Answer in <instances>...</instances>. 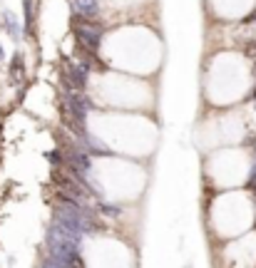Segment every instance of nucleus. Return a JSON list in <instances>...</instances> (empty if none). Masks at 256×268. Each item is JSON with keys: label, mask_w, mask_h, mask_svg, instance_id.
<instances>
[{"label": "nucleus", "mask_w": 256, "mask_h": 268, "mask_svg": "<svg viewBox=\"0 0 256 268\" xmlns=\"http://www.w3.org/2000/svg\"><path fill=\"white\" fill-rule=\"evenodd\" d=\"M97 211H100V214H107V216H117V214H120V208H117V206H110V204H100Z\"/></svg>", "instance_id": "6e6552de"}, {"label": "nucleus", "mask_w": 256, "mask_h": 268, "mask_svg": "<svg viewBox=\"0 0 256 268\" xmlns=\"http://www.w3.org/2000/svg\"><path fill=\"white\" fill-rule=\"evenodd\" d=\"M72 10L82 18H97L100 15V0H72Z\"/></svg>", "instance_id": "20e7f679"}, {"label": "nucleus", "mask_w": 256, "mask_h": 268, "mask_svg": "<svg viewBox=\"0 0 256 268\" xmlns=\"http://www.w3.org/2000/svg\"><path fill=\"white\" fill-rule=\"evenodd\" d=\"M23 5H25V32L33 38V35H35V32H33V25H35V8H33V0H25Z\"/></svg>", "instance_id": "0eeeda50"}, {"label": "nucleus", "mask_w": 256, "mask_h": 268, "mask_svg": "<svg viewBox=\"0 0 256 268\" xmlns=\"http://www.w3.org/2000/svg\"><path fill=\"white\" fill-rule=\"evenodd\" d=\"M23 72H25L23 55H20V52H15V55H13V62H10V80H13V82H20V80L25 77Z\"/></svg>", "instance_id": "423d86ee"}, {"label": "nucleus", "mask_w": 256, "mask_h": 268, "mask_svg": "<svg viewBox=\"0 0 256 268\" xmlns=\"http://www.w3.org/2000/svg\"><path fill=\"white\" fill-rule=\"evenodd\" d=\"M53 182L63 189V192H67L70 196H75V199H85V196H92V192L77 179V176H72V174H65L63 169H53Z\"/></svg>", "instance_id": "f03ea898"}, {"label": "nucleus", "mask_w": 256, "mask_h": 268, "mask_svg": "<svg viewBox=\"0 0 256 268\" xmlns=\"http://www.w3.org/2000/svg\"><path fill=\"white\" fill-rule=\"evenodd\" d=\"M90 80V67L85 62H72L63 58V82L65 90H85Z\"/></svg>", "instance_id": "f257e3e1"}, {"label": "nucleus", "mask_w": 256, "mask_h": 268, "mask_svg": "<svg viewBox=\"0 0 256 268\" xmlns=\"http://www.w3.org/2000/svg\"><path fill=\"white\" fill-rule=\"evenodd\" d=\"M0 58H3V48H0Z\"/></svg>", "instance_id": "1a4fd4ad"}, {"label": "nucleus", "mask_w": 256, "mask_h": 268, "mask_svg": "<svg viewBox=\"0 0 256 268\" xmlns=\"http://www.w3.org/2000/svg\"><path fill=\"white\" fill-rule=\"evenodd\" d=\"M3 25H5L8 35L18 42V40H20V25H18V20L13 18V12H10V10H3Z\"/></svg>", "instance_id": "39448f33"}, {"label": "nucleus", "mask_w": 256, "mask_h": 268, "mask_svg": "<svg viewBox=\"0 0 256 268\" xmlns=\"http://www.w3.org/2000/svg\"><path fill=\"white\" fill-rule=\"evenodd\" d=\"M63 112L65 114H70V117H75V120H80V122H85L87 120V110H90V102H87V97L82 94V92H72V90H65L63 92Z\"/></svg>", "instance_id": "7ed1b4c3"}]
</instances>
